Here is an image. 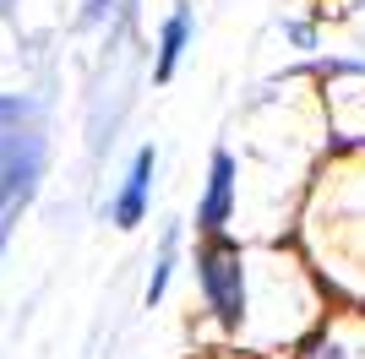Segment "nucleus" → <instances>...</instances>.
Instances as JSON below:
<instances>
[{"mask_svg":"<svg viewBox=\"0 0 365 359\" xmlns=\"http://www.w3.org/2000/svg\"><path fill=\"white\" fill-rule=\"evenodd\" d=\"M38 169H44L38 131H0V239H6V218L33 196Z\"/></svg>","mask_w":365,"mask_h":359,"instance_id":"obj_1","label":"nucleus"},{"mask_svg":"<svg viewBox=\"0 0 365 359\" xmlns=\"http://www.w3.org/2000/svg\"><path fill=\"white\" fill-rule=\"evenodd\" d=\"M197 278H202V294L207 305L218 311L224 327H235L245 316V272H240V251L229 239H213L207 251L197 256Z\"/></svg>","mask_w":365,"mask_h":359,"instance_id":"obj_2","label":"nucleus"},{"mask_svg":"<svg viewBox=\"0 0 365 359\" xmlns=\"http://www.w3.org/2000/svg\"><path fill=\"white\" fill-rule=\"evenodd\" d=\"M229 207H235V158H229V152H213V180H207V202H202L197 224L207 229V234H218V229L229 224Z\"/></svg>","mask_w":365,"mask_h":359,"instance_id":"obj_3","label":"nucleus"},{"mask_svg":"<svg viewBox=\"0 0 365 359\" xmlns=\"http://www.w3.org/2000/svg\"><path fill=\"white\" fill-rule=\"evenodd\" d=\"M148 185H153V147H142L131 158V175H125V191L115 202V224L120 229H137L142 224V207H148Z\"/></svg>","mask_w":365,"mask_h":359,"instance_id":"obj_4","label":"nucleus"},{"mask_svg":"<svg viewBox=\"0 0 365 359\" xmlns=\"http://www.w3.org/2000/svg\"><path fill=\"white\" fill-rule=\"evenodd\" d=\"M185 33H191V11H175V16L164 22V44H158V82H169V76H175L180 49H185Z\"/></svg>","mask_w":365,"mask_h":359,"instance_id":"obj_5","label":"nucleus"}]
</instances>
